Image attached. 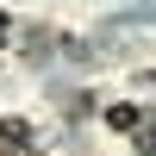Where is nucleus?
Listing matches in <instances>:
<instances>
[{
  "label": "nucleus",
  "mask_w": 156,
  "mask_h": 156,
  "mask_svg": "<svg viewBox=\"0 0 156 156\" xmlns=\"http://www.w3.org/2000/svg\"><path fill=\"white\" fill-rule=\"evenodd\" d=\"M0 156H25V125L19 119H0Z\"/></svg>",
  "instance_id": "1"
},
{
  "label": "nucleus",
  "mask_w": 156,
  "mask_h": 156,
  "mask_svg": "<svg viewBox=\"0 0 156 156\" xmlns=\"http://www.w3.org/2000/svg\"><path fill=\"white\" fill-rule=\"evenodd\" d=\"M106 125H112V131H131V137L144 131V119H137V106H112V112H106Z\"/></svg>",
  "instance_id": "2"
},
{
  "label": "nucleus",
  "mask_w": 156,
  "mask_h": 156,
  "mask_svg": "<svg viewBox=\"0 0 156 156\" xmlns=\"http://www.w3.org/2000/svg\"><path fill=\"white\" fill-rule=\"evenodd\" d=\"M0 37H6V19H0Z\"/></svg>",
  "instance_id": "3"
}]
</instances>
